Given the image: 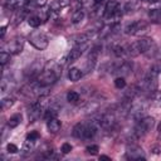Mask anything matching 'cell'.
Instances as JSON below:
<instances>
[{"mask_svg": "<svg viewBox=\"0 0 161 161\" xmlns=\"http://www.w3.org/2000/svg\"><path fill=\"white\" fill-rule=\"evenodd\" d=\"M156 45L153 39L151 38H141L140 40L130 44L127 47V55L135 57L138 54H150L151 52H155Z\"/></svg>", "mask_w": 161, "mask_h": 161, "instance_id": "cell-2", "label": "cell"}, {"mask_svg": "<svg viewBox=\"0 0 161 161\" xmlns=\"http://www.w3.org/2000/svg\"><path fill=\"white\" fill-rule=\"evenodd\" d=\"M103 1H104V0H94V3H96V4H102Z\"/></svg>", "mask_w": 161, "mask_h": 161, "instance_id": "cell-37", "label": "cell"}, {"mask_svg": "<svg viewBox=\"0 0 161 161\" xmlns=\"http://www.w3.org/2000/svg\"><path fill=\"white\" fill-rule=\"evenodd\" d=\"M86 150H87V152L91 153V155H97L98 151H99V147H98L97 145H91V146H88Z\"/></svg>", "mask_w": 161, "mask_h": 161, "instance_id": "cell-29", "label": "cell"}, {"mask_svg": "<svg viewBox=\"0 0 161 161\" xmlns=\"http://www.w3.org/2000/svg\"><path fill=\"white\" fill-rule=\"evenodd\" d=\"M136 8H137V5L133 4V3H128V4L126 5V10H127V11H132V10L136 9Z\"/></svg>", "mask_w": 161, "mask_h": 161, "instance_id": "cell-34", "label": "cell"}, {"mask_svg": "<svg viewBox=\"0 0 161 161\" xmlns=\"http://www.w3.org/2000/svg\"><path fill=\"white\" fill-rule=\"evenodd\" d=\"M157 78H158V70H157V67H152L148 73L146 74L145 79H143V83H142V88L145 92H148V93H153L156 92V88H157Z\"/></svg>", "mask_w": 161, "mask_h": 161, "instance_id": "cell-4", "label": "cell"}, {"mask_svg": "<svg viewBox=\"0 0 161 161\" xmlns=\"http://www.w3.org/2000/svg\"><path fill=\"white\" fill-rule=\"evenodd\" d=\"M152 101L155 102V104L161 106V93L160 92H153L152 93Z\"/></svg>", "mask_w": 161, "mask_h": 161, "instance_id": "cell-30", "label": "cell"}, {"mask_svg": "<svg viewBox=\"0 0 161 161\" xmlns=\"http://www.w3.org/2000/svg\"><path fill=\"white\" fill-rule=\"evenodd\" d=\"M40 70H42V63L36 60V62H34L29 68L25 69L24 74H25L26 79H36L38 75L42 73Z\"/></svg>", "mask_w": 161, "mask_h": 161, "instance_id": "cell-10", "label": "cell"}, {"mask_svg": "<svg viewBox=\"0 0 161 161\" xmlns=\"http://www.w3.org/2000/svg\"><path fill=\"white\" fill-rule=\"evenodd\" d=\"M84 10L80 8V9H77V10H74V13H73V15H72V23H74V24H78V23H80L83 19H84Z\"/></svg>", "mask_w": 161, "mask_h": 161, "instance_id": "cell-17", "label": "cell"}, {"mask_svg": "<svg viewBox=\"0 0 161 161\" xmlns=\"http://www.w3.org/2000/svg\"><path fill=\"white\" fill-rule=\"evenodd\" d=\"M148 3H156V1H158V0H147Z\"/></svg>", "mask_w": 161, "mask_h": 161, "instance_id": "cell-39", "label": "cell"}, {"mask_svg": "<svg viewBox=\"0 0 161 161\" xmlns=\"http://www.w3.org/2000/svg\"><path fill=\"white\" fill-rule=\"evenodd\" d=\"M118 8H119V5H118V3H117V1H113V0L107 1V3H106V5H104V8H103L104 19H107V20H108Z\"/></svg>", "mask_w": 161, "mask_h": 161, "instance_id": "cell-13", "label": "cell"}, {"mask_svg": "<svg viewBox=\"0 0 161 161\" xmlns=\"http://www.w3.org/2000/svg\"><path fill=\"white\" fill-rule=\"evenodd\" d=\"M93 33L94 31H87V33H83V34H79V35H77L75 36V42L78 43V44H83V43H86L87 40H89V38L93 35Z\"/></svg>", "mask_w": 161, "mask_h": 161, "instance_id": "cell-22", "label": "cell"}, {"mask_svg": "<svg viewBox=\"0 0 161 161\" xmlns=\"http://www.w3.org/2000/svg\"><path fill=\"white\" fill-rule=\"evenodd\" d=\"M13 104H14V99H13L11 97H5V98L1 99V108H3V109H8V108H10Z\"/></svg>", "mask_w": 161, "mask_h": 161, "instance_id": "cell-26", "label": "cell"}, {"mask_svg": "<svg viewBox=\"0 0 161 161\" xmlns=\"http://www.w3.org/2000/svg\"><path fill=\"white\" fill-rule=\"evenodd\" d=\"M112 73H117L119 74V77H123V75H127L131 73L132 70V64L127 60H121L118 64H114V67L112 68Z\"/></svg>", "mask_w": 161, "mask_h": 161, "instance_id": "cell-8", "label": "cell"}, {"mask_svg": "<svg viewBox=\"0 0 161 161\" xmlns=\"http://www.w3.org/2000/svg\"><path fill=\"white\" fill-rule=\"evenodd\" d=\"M47 127H48L49 132H52V133H55V132H58V131L60 130V127H62V122H60L58 118H53V119L48 121V123H47Z\"/></svg>", "mask_w": 161, "mask_h": 161, "instance_id": "cell-15", "label": "cell"}, {"mask_svg": "<svg viewBox=\"0 0 161 161\" xmlns=\"http://www.w3.org/2000/svg\"><path fill=\"white\" fill-rule=\"evenodd\" d=\"M155 119L152 117H142L141 119L137 121L135 128H133V135L136 138H141L143 137L153 126Z\"/></svg>", "mask_w": 161, "mask_h": 161, "instance_id": "cell-5", "label": "cell"}, {"mask_svg": "<svg viewBox=\"0 0 161 161\" xmlns=\"http://www.w3.org/2000/svg\"><path fill=\"white\" fill-rule=\"evenodd\" d=\"M39 138V133L36 131H31L30 133H28L26 136V140H30V141H36Z\"/></svg>", "mask_w": 161, "mask_h": 161, "instance_id": "cell-32", "label": "cell"}, {"mask_svg": "<svg viewBox=\"0 0 161 161\" xmlns=\"http://www.w3.org/2000/svg\"><path fill=\"white\" fill-rule=\"evenodd\" d=\"M113 53H114L116 57L122 58V57L127 55V47H123V45H114V47H113Z\"/></svg>", "mask_w": 161, "mask_h": 161, "instance_id": "cell-23", "label": "cell"}, {"mask_svg": "<svg viewBox=\"0 0 161 161\" xmlns=\"http://www.w3.org/2000/svg\"><path fill=\"white\" fill-rule=\"evenodd\" d=\"M83 133H84V125L83 123H77L72 130V135L74 137L80 138V137H83Z\"/></svg>", "mask_w": 161, "mask_h": 161, "instance_id": "cell-20", "label": "cell"}, {"mask_svg": "<svg viewBox=\"0 0 161 161\" xmlns=\"http://www.w3.org/2000/svg\"><path fill=\"white\" fill-rule=\"evenodd\" d=\"M28 24L33 28H38L42 24V18L38 15H30L28 16Z\"/></svg>", "mask_w": 161, "mask_h": 161, "instance_id": "cell-24", "label": "cell"}, {"mask_svg": "<svg viewBox=\"0 0 161 161\" xmlns=\"http://www.w3.org/2000/svg\"><path fill=\"white\" fill-rule=\"evenodd\" d=\"M20 122H21V114L16 113V114H14V116H11V117L9 118L8 126H9L10 128H14V127H16L18 125H20Z\"/></svg>", "mask_w": 161, "mask_h": 161, "instance_id": "cell-21", "label": "cell"}, {"mask_svg": "<svg viewBox=\"0 0 161 161\" xmlns=\"http://www.w3.org/2000/svg\"><path fill=\"white\" fill-rule=\"evenodd\" d=\"M6 49L10 54H18L21 52L23 49V39L20 38H14L13 40H10L8 44H6Z\"/></svg>", "mask_w": 161, "mask_h": 161, "instance_id": "cell-11", "label": "cell"}, {"mask_svg": "<svg viewBox=\"0 0 161 161\" xmlns=\"http://www.w3.org/2000/svg\"><path fill=\"white\" fill-rule=\"evenodd\" d=\"M82 74H83V73L80 72V69H78V68H70L69 72H68V78H69L72 82H77V80L80 79Z\"/></svg>", "mask_w": 161, "mask_h": 161, "instance_id": "cell-16", "label": "cell"}, {"mask_svg": "<svg viewBox=\"0 0 161 161\" xmlns=\"http://www.w3.org/2000/svg\"><path fill=\"white\" fill-rule=\"evenodd\" d=\"M148 18L153 23H160L161 21V9H151L148 11Z\"/></svg>", "mask_w": 161, "mask_h": 161, "instance_id": "cell-19", "label": "cell"}, {"mask_svg": "<svg viewBox=\"0 0 161 161\" xmlns=\"http://www.w3.org/2000/svg\"><path fill=\"white\" fill-rule=\"evenodd\" d=\"M9 60H10V53L3 50V52L0 53V63H1V65H5Z\"/></svg>", "mask_w": 161, "mask_h": 161, "instance_id": "cell-27", "label": "cell"}, {"mask_svg": "<svg viewBox=\"0 0 161 161\" xmlns=\"http://www.w3.org/2000/svg\"><path fill=\"white\" fill-rule=\"evenodd\" d=\"M84 48H86L84 44H80V45L74 47V48L69 52V54H68V57H67V62H74V60H77L78 58H80V55L83 54V49H84Z\"/></svg>", "mask_w": 161, "mask_h": 161, "instance_id": "cell-14", "label": "cell"}, {"mask_svg": "<svg viewBox=\"0 0 161 161\" xmlns=\"http://www.w3.org/2000/svg\"><path fill=\"white\" fill-rule=\"evenodd\" d=\"M60 151H62L63 153H69V152L72 151V145L68 143V142H64V143L62 145V147H60Z\"/></svg>", "mask_w": 161, "mask_h": 161, "instance_id": "cell-31", "label": "cell"}, {"mask_svg": "<svg viewBox=\"0 0 161 161\" xmlns=\"http://www.w3.org/2000/svg\"><path fill=\"white\" fill-rule=\"evenodd\" d=\"M6 150H8V152H10V153H16V152L19 151L18 146H16V145H14V143H8Z\"/></svg>", "mask_w": 161, "mask_h": 161, "instance_id": "cell-33", "label": "cell"}, {"mask_svg": "<svg viewBox=\"0 0 161 161\" xmlns=\"http://www.w3.org/2000/svg\"><path fill=\"white\" fill-rule=\"evenodd\" d=\"M29 42H30V44H31L33 47H35V48L39 49V50L45 49V48L48 47V43H49L48 36H47L43 31H40V30H34L33 33H30V35H29Z\"/></svg>", "mask_w": 161, "mask_h": 161, "instance_id": "cell-6", "label": "cell"}, {"mask_svg": "<svg viewBox=\"0 0 161 161\" xmlns=\"http://www.w3.org/2000/svg\"><path fill=\"white\" fill-rule=\"evenodd\" d=\"M79 93H77L75 91H69L67 93V101L70 102V103H77L79 101Z\"/></svg>", "mask_w": 161, "mask_h": 161, "instance_id": "cell-25", "label": "cell"}, {"mask_svg": "<svg viewBox=\"0 0 161 161\" xmlns=\"http://www.w3.org/2000/svg\"><path fill=\"white\" fill-rule=\"evenodd\" d=\"M57 116H58V109H57L55 107H49V108H47V109L44 111V114H43V117H44L47 121H50V119H53V118H57Z\"/></svg>", "mask_w": 161, "mask_h": 161, "instance_id": "cell-18", "label": "cell"}, {"mask_svg": "<svg viewBox=\"0 0 161 161\" xmlns=\"http://www.w3.org/2000/svg\"><path fill=\"white\" fill-rule=\"evenodd\" d=\"M99 50H101L99 47L92 48V50H91V53H89V55H88V58H87V69H88V70H92V69L94 68V65H96V63H97V59H98Z\"/></svg>", "mask_w": 161, "mask_h": 161, "instance_id": "cell-12", "label": "cell"}, {"mask_svg": "<svg viewBox=\"0 0 161 161\" xmlns=\"http://www.w3.org/2000/svg\"><path fill=\"white\" fill-rule=\"evenodd\" d=\"M47 104H48V97H47L45 94L40 96L39 99L35 101V102L31 104V107L29 108V112H28L29 121H30V122L36 121V119L42 116V113L47 109Z\"/></svg>", "mask_w": 161, "mask_h": 161, "instance_id": "cell-3", "label": "cell"}, {"mask_svg": "<svg viewBox=\"0 0 161 161\" xmlns=\"http://www.w3.org/2000/svg\"><path fill=\"white\" fill-rule=\"evenodd\" d=\"M5 31H6V28H5V26H1V31H0V38H1V39L4 38V35H5Z\"/></svg>", "mask_w": 161, "mask_h": 161, "instance_id": "cell-35", "label": "cell"}, {"mask_svg": "<svg viewBox=\"0 0 161 161\" xmlns=\"http://www.w3.org/2000/svg\"><path fill=\"white\" fill-rule=\"evenodd\" d=\"M126 157L127 158H131V160H145L146 158L145 155H143L142 148H140L136 145H132V146H128L127 147Z\"/></svg>", "mask_w": 161, "mask_h": 161, "instance_id": "cell-9", "label": "cell"}, {"mask_svg": "<svg viewBox=\"0 0 161 161\" xmlns=\"http://www.w3.org/2000/svg\"><path fill=\"white\" fill-rule=\"evenodd\" d=\"M157 131H158V133H161V123L158 125V127H157Z\"/></svg>", "mask_w": 161, "mask_h": 161, "instance_id": "cell-38", "label": "cell"}, {"mask_svg": "<svg viewBox=\"0 0 161 161\" xmlns=\"http://www.w3.org/2000/svg\"><path fill=\"white\" fill-rule=\"evenodd\" d=\"M62 75V68L57 62H49L47 64V67L44 68V70L38 75L36 80L44 86L48 87L50 84H53L55 80H58V78Z\"/></svg>", "mask_w": 161, "mask_h": 161, "instance_id": "cell-1", "label": "cell"}, {"mask_svg": "<svg viewBox=\"0 0 161 161\" xmlns=\"http://www.w3.org/2000/svg\"><path fill=\"white\" fill-rule=\"evenodd\" d=\"M114 86H116L117 88H119V89L125 88V87H126V80H125V78H123V77H117V78L114 79Z\"/></svg>", "mask_w": 161, "mask_h": 161, "instance_id": "cell-28", "label": "cell"}, {"mask_svg": "<svg viewBox=\"0 0 161 161\" xmlns=\"http://www.w3.org/2000/svg\"><path fill=\"white\" fill-rule=\"evenodd\" d=\"M145 31H147V23H145L142 20L133 21V23L128 24L125 29L126 34H132V35H141Z\"/></svg>", "mask_w": 161, "mask_h": 161, "instance_id": "cell-7", "label": "cell"}, {"mask_svg": "<svg viewBox=\"0 0 161 161\" xmlns=\"http://www.w3.org/2000/svg\"><path fill=\"white\" fill-rule=\"evenodd\" d=\"M99 158H101V160H111V157H108V156H106V155H101Z\"/></svg>", "mask_w": 161, "mask_h": 161, "instance_id": "cell-36", "label": "cell"}]
</instances>
